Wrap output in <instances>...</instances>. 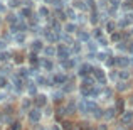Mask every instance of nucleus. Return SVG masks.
I'll use <instances>...</instances> for the list:
<instances>
[{
  "instance_id": "51",
  "label": "nucleus",
  "mask_w": 133,
  "mask_h": 130,
  "mask_svg": "<svg viewBox=\"0 0 133 130\" xmlns=\"http://www.w3.org/2000/svg\"><path fill=\"white\" fill-rule=\"evenodd\" d=\"M39 130H47V128H44V127H41V128H39Z\"/></svg>"
},
{
  "instance_id": "1",
  "label": "nucleus",
  "mask_w": 133,
  "mask_h": 130,
  "mask_svg": "<svg viewBox=\"0 0 133 130\" xmlns=\"http://www.w3.org/2000/svg\"><path fill=\"white\" fill-rule=\"evenodd\" d=\"M27 117L32 123H39L41 118H42V112H41V108H32V110L27 112Z\"/></svg>"
},
{
  "instance_id": "2",
  "label": "nucleus",
  "mask_w": 133,
  "mask_h": 130,
  "mask_svg": "<svg viewBox=\"0 0 133 130\" xmlns=\"http://www.w3.org/2000/svg\"><path fill=\"white\" fill-rule=\"evenodd\" d=\"M91 75H93L94 78H96V81L101 83V85H104V83H106V79H108V76L104 75V71L101 68H93V69H91Z\"/></svg>"
},
{
  "instance_id": "11",
  "label": "nucleus",
  "mask_w": 133,
  "mask_h": 130,
  "mask_svg": "<svg viewBox=\"0 0 133 130\" xmlns=\"http://www.w3.org/2000/svg\"><path fill=\"white\" fill-rule=\"evenodd\" d=\"M61 66H62V69L64 71H69V69H72L76 66V61L72 58H68V59H62L61 61Z\"/></svg>"
},
{
  "instance_id": "15",
  "label": "nucleus",
  "mask_w": 133,
  "mask_h": 130,
  "mask_svg": "<svg viewBox=\"0 0 133 130\" xmlns=\"http://www.w3.org/2000/svg\"><path fill=\"white\" fill-rule=\"evenodd\" d=\"M61 41H62V42H64L66 46H68V47H69V46H72V44H74L76 42V41L74 39H72V36H71V34H61Z\"/></svg>"
},
{
  "instance_id": "5",
  "label": "nucleus",
  "mask_w": 133,
  "mask_h": 130,
  "mask_svg": "<svg viewBox=\"0 0 133 130\" xmlns=\"http://www.w3.org/2000/svg\"><path fill=\"white\" fill-rule=\"evenodd\" d=\"M69 52H71V49H69L66 44H59L57 46V58L61 59V61H62V59H68Z\"/></svg>"
},
{
  "instance_id": "33",
  "label": "nucleus",
  "mask_w": 133,
  "mask_h": 130,
  "mask_svg": "<svg viewBox=\"0 0 133 130\" xmlns=\"http://www.w3.org/2000/svg\"><path fill=\"white\" fill-rule=\"evenodd\" d=\"M93 36L96 37V39H99V37H103V30H101L99 27H96V29L93 30Z\"/></svg>"
},
{
  "instance_id": "35",
  "label": "nucleus",
  "mask_w": 133,
  "mask_h": 130,
  "mask_svg": "<svg viewBox=\"0 0 133 130\" xmlns=\"http://www.w3.org/2000/svg\"><path fill=\"white\" fill-rule=\"evenodd\" d=\"M118 26H120V27H128L130 24H128V20L125 19V17H121V19L118 20Z\"/></svg>"
},
{
  "instance_id": "43",
  "label": "nucleus",
  "mask_w": 133,
  "mask_h": 130,
  "mask_svg": "<svg viewBox=\"0 0 133 130\" xmlns=\"http://www.w3.org/2000/svg\"><path fill=\"white\" fill-rule=\"evenodd\" d=\"M5 47H7V42L0 39V51H5Z\"/></svg>"
},
{
  "instance_id": "40",
  "label": "nucleus",
  "mask_w": 133,
  "mask_h": 130,
  "mask_svg": "<svg viewBox=\"0 0 133 130\" xmlns=\"http://www.w3.org/2000/svg\"><path fill=\"white\" fill-rule=\"evenodd\" d=\"M89 22H91V24H96V22H98V14H96V12H93V14H91Z\"/></svg>"
},
{
  "instance_id": "37",
  "label": "nucleus",
  "mask_w": 133,
  "mask_h": 130,
  "mask_svg": "<svg viewBox=\"0 0 133 130\" xmlns=\"http://www.w3.org/2000/svg\"><path fill=\"white\" fill-rule=\"evenodd\" d=\"M104 64L110 66V68H111V66H115V56H110V58H108L106 61H104Z\"/></svg>"
},
{
  "instance_id": "14",
  "label": "nucleus",
  "mask_w": 133,
  "mask_h": 130,
  "mask_svg": "<svg viewBox=\"0 0 133 130\" xmlns=\"http://www.w3.org/2000/svg\"><path fill=\"white\" fill-rule=\"evenodd\" d=\"M25 90H27V93L32 95V96L37 95V85L34 81H25Z\"/></svg>"
},
{
  "instance_id": "3",
  "label": "nucleus",
  "mask_w": 133,
  "mask_h": 130,
  "mask_svg": "<svg viewBox=\"0 0 133 130\" xmlns=\"http://www.w3.org/2000/svg\"><path fill=\"white\" fill-rule=\"evenodd\" d=\"M115 64L118 68H128L131 64V59L127 58V56H115Z\"/></svg>"
},
{
  "instance_id": "18",
  "label": "nucleus",
  "mask_w": 133,
  "mask_h": 130,
  "mask_svg": "<svg viewBox=\"0 0 133 130\" xmlns=\"http://www.w3.org/2000/svg\"><path fill=\"white\" fill-rule=\"evenodd\" d=\"M130 78H131V75L127 71V69H121V71H118V79H120V81H128Z\"/></svg>"
},
{
  "instance_id": "36",
  "label": "nucleus",
  "mask_w": 133,
  "mask_h": 130,
  "mask_svg": "<svg viewBox=\"0 0 133 130\" xmlns=\"http://www.w3.org/2000/svg\"><path fill=\"white\" fill-rule=\"evenodd\" d=\"M7 85H9V81H7V78L5 76H0V88H7Z\"/></svg>"
},
{
  "instance_id": "27",
  "label": "nucleus",
  "mask_w": 133,
  "mask_h": 130,
  "mask_svg": "<svg viewBox=\"0 0 133 130\" xmlns=\"http://www.w3.org/2000/svg\"><path fill=\"white\" fill-rule=\"evenodd\" d=\"M111 41H113V42H121V30L111 34Z\"/></svg>"
},
{
  "instance_id": "53",
  "label": "nucleus",
  "mask_w": 133,
  "mask_h": 130,
  "mask_svg": "<svg viewBox=\"0 0 133 130\" xmlns=\"http://www.w3.org/2000/svg\"><path fill=\"white\" fill-rule=\"evenodd\" d=\"M131 36H133V30H131Z\"/></svg>"
},
{
  "instance_id": "42",
  "label": "nucleus",
  "mask_w": 133,
  "mask_h": 130,
  "mask_svg": "<svg viewBox=\"0 0 133 130\" xmlns=\"http://www.w3.org/2000/svg\"><path fill=\"white\" fill-rule=\"evenodd\" d=\"M125 19L128 20V24H133V14H127V15H125Z\"/></svg>"
},
{
  "instance_id": "34",
  "label": "nucleus",
  "mask_w": 133,
  "mask_h": 130,
  "mask_svg": "<svg viewBox=\"0 0 133 130\" xmlns=\"http://www.w3.org/2000/svg\"><path fill=\"white\" fill-rule=\"evenodd\" d=\"M10 130H22V125H20L19 122H12V123H10Z\"/></svg>"
},
{
  "instance_id": "45",
  "label": "nucleus",
  "mask_w": 133,
  "mask_h": 130,
  "mask_svg": "<svg viewBox=\"0 0 133 130\" xmlns=\"http://www.w3.org/2000/svg\"><path fill=\"white\" fill-rule=\"evenodd\" d=\"M10 7H19V0H10Z\"/></svg>"
},
{
  "instance_id": "28",
  "label": "nucleus",
  "mask_w": 133,
  "mask_h": 130,
  "mask_svg": "<svg viewBox=\"0 0 133 130\" xmlns=\"http://www.w3.org/2000/svg\"><path fill=\"white\" fill-rule=\"evenodd\" d=\"M71 52H74V54H79L81 52V42H74L71 46Z\"/></svg>"
},
{
  "instance_id": "20",
  "label": "nucleus",
  "mask_w": 133,
  "mask_h": 130,
  "mask_svg": "<svg viewBox=\"0 0 133 130\" xmlns=\"http://www.w3.org/2000/svg\"><path fill=\"white\" fill-rule=\"evenodd\" d=\"M78 39H79V42H88L89 34L86 32V30H78Z\"/></svg>"
},
{
  "instance_id": "47",
  "label": "nucleus",
  "mask_w": 133,
  "mask_h": 130,
  "mask_svg": "<svg viewBox=\"0 0 133 130\" xmlns=\"http://www.w3.org/2000/svg\"><path fill=\"white\" fill-rule=\"evenodd\" d=\"M106 128H108V127H106V123H101L99 127H98V130H106Z\"/></svg>"
},
{
  "instance_id": "49",
  "label": "nucleus",
  "mask_w": 133,
  "mask_h": 130,
  "mask_svg": "<svg viewBox=\"0 0 133 130\" xmlns=\"http://www.w3.org/2000/svg\"><path fill=\"white\" fill-rule=\"evenodd\" d=\"M128 103H130V105H133V96H130V100H128Z\"/></svg>"
},
{
  "instance_id": "44",
  "label": "nucleus",
  "mask_w": 133,
  "mask_h": 130,
  "mask_svg": "<svg viewBox=\"0 0 133 130\" xmlns=\"http://www.w3.org/2000/svg\"><path fill=\"white\" fill-rule=\"evenodd\" d=\"M5 100H7V93H5V91H2V93H0V101L3 103Z\"/></svg>"
},
{
  "instance_id": "10",
  "label": "nucleus",
  "mask_w": 133,
  "mask_h": 130,
  "mask_svg": "<svg viewBox=\"0 0 133 130\" xmlns=\"http://www.w3.org/2000/svg\"><path fill=\"white\" fill-rule=\"evenodd\" d=\"M44 47H45V46L42 44V41H39V39L32 41V44H30V51H32V52H36V54L42 52V51H44Z\"/></svg>"
},
{
  "instance_id": "31",
  "label": "nucleus",
  "mask_w": 133,
  "mask_h": 130,
  "mask_svg": "<svg viewBox=\"0 0 133 130\" xmlns=\"http://www.w3.org/2000/svg\"><path fill=\"white\" fill-rule=\"evenodd\" d=\"M34 103V100H29V98H24L22 100V110H25V108H29L30 105Z\"/></svg>"
},
{
  "instance_id": "13",
  "label": "nucleus",
  "mask_w": 133,
  "mask_h": 130,
  "mask_svg": "<svg viewBox=\"0 0 133 130\" xmlns=\"http://www.w3.org/2000/svg\"><path fill=\"white\" fill-rule=\"evenodd\" d=\"M78 112H79V113H83V115L89 112V105H88V100H86V98H83V100L78 103Z\"/></svg>"
},
{
  "instance_id": "41",
  "label": "nucleus",
  "mask_w": 133,
  "mask_h": 130,
  "mask_svg": "<svg viewBox=\"0 0 133 130\" xmlns=\"http://www.w3.org/2000/svg\"><path fill=\"white\" fill-rule=\"evenodd\" d=\"M108 78H111V79H116V78H118V73H116V71H111V73H108Z\"/></svg>"
},
{
  "instance_id": "46",
  "label": "nucleus",
  "mask_w": 133,
  "mask_h": 130,
  "mask_svg": "<svg viewBox=\"0 0 133 130\" xmlns=\"http://www.w3.org/2000/svg\"><path fill=\"white\" fill-rule=\"evenodd\" d=\"M51 130H62V127H59L57 123H54V125H52V127H51Z\"/></svg>"
},
{
  "instance_id": "48",
  "label": "nucleus",
  "mask_w": 133,
  "mask_h": 130,
  "mask_svg": "<svg viewBox=\"0 0 133 130\" xmlns=\"http://www.w3.org/2000/svg\"><path fill=\"white\" fill-rule=\"evenodd\" d=\"M128 51L133 52V41H131V42H128Z\"/></svg>"
},
{
  "instance_id": "19",
  "label": "nucleus",
  "mask_w": 133,
  "mask_h": 130,
  "mask_svg": "<svg viewBox=\"0 0 133 130\" xmlns=\"http://www.w3.org/2000/svg\"><path fill=\"white\" fill-rule=\"evenodd\" d=\"M115 108H116L118 113H123V108H125V100H121V98H116V101H115Z\"/></svg>"
},
{
  "instance_id": "4",
  "label": "nucleus",
  "mask_w": 133,
  "mask_h": 130,
  "mask_svg": "<svg viewBox=\"0 0 133 130\" xmlns=\"http://www.w3.org/2000/svg\"><path fill=\"white\" fill-rule=\"evenodd\" d=\"M34 105H36L37 108H44L45 105H47V95L37 93L36 96H34Z\"/></svg>"
},
{
  "instance_id": "23",
  "label": "nucleus",
  "mask_w": 133,
  "mask_h": 130,
  "mask_svg": "<svg viewBox=\"0 0 133 130\" xmlns=\"http://www.w3.org/2000/svg\"><path fill=\"white\" fill-rule=\"evenodd\" d=\"M111 96H113V90H111V88H104L103 93H101V98L108 100V98H111Z\"/></svg>"
},
{
  "instance_id": "38",
  "label": "nucleus",
  "mask_w": 133,
  "mask_h": 130,
  "mask_svg": "<svg viewBox=\"0 0 133 130\" xmlns=\"http://www.w3.org/2000/svg\"><path fill=\"white\" fill-rule=\"evenodd\" d=\"M14 61H15L17 64H22V63H24V56H22V54H15V58H14Z\"/></svg>"
},
{
  "instance_id": "26",
  "label": "nucleus",
  "mask_w": 133,
  "mask_h": 130,
  "mask_svg": "<svg viewBox=\"0 0 133 130\" xmlns=\"http://www.w3.org/2000/svg\"><path fill=\"white\" fill-rule=\"evenodd\" d=\"M62 130H74V123L69 120H64L62 122Z\"/></svg>"
},
{
  "instance_id": "50",
  "label": "nucleus",
  "mask_w": 133,
  "mask_h": 130,
  "mask_svg": "<svg viewBox=\"0 0 133 130\" xmlns=\"http://www.w3.org/2000/svg\"><path fill=\"white\" fill-rule=\"evenodd\" d=\"M86 130H98V128H94V127H91V125H89V127L86 128Z\"/></svg>"
},
{
  "instance_id": "39",
  "label": "nucleus",
  "mask_w": 133,
  "mask_h": 130,
  "mask_svg": "<svg viewBox=\"0 0 133 130\" xmlns=\"http://www.w3.org/2000/svg\"><path fill=\"white\" fill-rule=\"evenodd\" d=\"M98 42H99L101 46H108V44H110V39H106V37H99V39H98Z\"/></svg>"
},
{
  "instance_id": "29",
  "label": "nucleus",
  "mask_w": 133,
  "mask_h": 130,
  "mask_svg": "<svg viewBox=\"0 0 133 130\" xmlns=\"http://www.w3.org/2000/svg\"><path fill=\"white\" fill-rule=\"evenodd\" d=\"M62 96H64V93H62V91H56L54 98H52V100H54V103H61V101H62Z\"/></svg>"
},
{
  "instance_id": "6",
  "label": "nucleus",
  "mask_w": 133,
  "mask_h": 130,
  "mask_svg": "<svg viewBox=\"0 0 133 130\" xmlns=\"http://www.w3.org/2000/svg\"><path fill=\"white\" fill-rule=\"evenodd\" d=\"M66 81H68V76H66V75H62V73H56V75L52 76V79H51V83H52L54 86L64 85Z\"/></svg>"
},
{
  "instance_id": "12",
  "label": "nucleus",
  "mask_w": 133,
  "mask_h": 130,
  "mask_svg": "<svg viewBox=\"0 0 133 130\" xmlns=\"http://www.w3.org/2000/svg\"><path fill=\"white\" fill-rule=\"evenodd\" d=\"M116 115H118L116 108H115V107H110V108H104V115H103V118H106V120H113Z\"/></svg>"
},
{
  "instance_id": "22",
  "label": "nucleus",
  "mask_w": 133,
  "mask_h": 130,
  "mask_svg": "<svg viewBox=\"0 0 133 130\" xmlns=\"http://www.w3.org/2000/svg\"><path fill=\"white\" fill-rule=\"evenodd\" d=\"M64 32L66 34H74L76 32V24H72V22L66 24V26H64Z\"/></svg>"
},
{
  "instance_id": "9",
  "label": "nucleus",
  "mask_w": 133,
  "mask_h": 130,
  "mask_svg": "<svg viewBox=\"0 0 133 130\" xmlns=\"http://www.w3.org/2000/svg\"><path fill=\"white\" fill-rule=\"evenodd\" d=\"M42 52H44L45 58L51 59V58H54V56H57V47H54V44H49V46H45V47H44Z\"/></svg>"
},
{
  "instance_id": "24",
  "label": "nucleus",
  "mask_w": 133,
  "mask_h": 130,
  "mask_svg": "<svg viewBox=\"0 0 133 130\" xmlns=\"http://www.w3.org/2000/svg\"><path fill=\"white\" fill-rule=\"evenodd\" d=\"M10 58H12V54H10V52H7V51H2V52H0V63H7Z\"/></svg>"
},
{
  "instance_id": "21",
  "label": "nucleus",
  "mask_w": 133,
  "mask_h": 130,
  "mask_svg": "<svg viewBox=\"0 0 133 130\" xmlns=\"http://www.w3.org/2000/svg\"><path fill=\"white\" fill-rule=\"evenodd\" d=\"M14 42H19V44H24L25 42V32H19L14 36Z\"/></svg>"
},
{
  "instance_id": "32",
  "label": "nucleus",
  "mask_w": 133,
  "mask_h": 130,
  "mask_svg": "<svg viewBox=\"0 0 133 130\" xmlns=\"http://www.w3.org/2000/svg\"><path fill=\"white\" fill-rule=\"evenodd\" d=\"M49 14H51V12H49L47 7H41V9H39V15L41 17H49Z\"/></svg>"
},
{
  "instance_id": "30",
  "label": "nucleus",
  "mask_w": 133,
  "mask_h": 130,
  "mask_svg": "<svg viewBox=\"0 0 133 130\" xmlns=\"http://www.w3.org/2000/svg\"><path fill=\"white\" fill-rule=\"evenodd\" d=\"M66 17L68 19H76V12H74V9H66Z\"/></svg>"
},
{
  "instance_id": "16",
  "label": "nucleus",
  "mask_w": 133,
  "mask_h": 130,
  "mask_svg": "<svg viewBox=\"0 0 133 130\" xmlns=\"http://www.w3.org/2000/svg\"><path fill=\"white\" fill-rule=\"evenodd\" d=\"M116 27H118V24L115 22V20H108L106 26H104V29H106L108 34H113V32H116Z\"/></svg>"
},
{
  "instance_id": "17",
  "label": "nucleus",
  "mask_w": 133,
  "mask_h": 130,
  "mask_svg": "<svg viewBox=\"0 0 133 130\" xmlns=\"http://www.w3.org/2000/svg\"><path fill=\"white\" fill-rule=\"evenodd\" d=\"M39 68H44V69H47V71H51V69H52L51 59H49V58H42V59H41V63H39Z\"/></svg>"
},
{
  "instance_id": "7",
  "label": "nucleus",
  "mask_w": 133,
  "mask_h": 130,
  "mask_svg": "<svg viewBox=\"0 0 133 130\" xmlns=\"http://www.w3.org/2000/svg\"><path fill=\"white\" fill-rule=\"evenodd\" d=\"M91 69H93V68H91L89 64H86V63H84V64H81V66L78 68V76H79L81 79L86 78L88 75H91Z\"/></svg>"
},
{
  "instance_id": "25",
  "label": "nucleus",
  "mask_w": 133,
  "mask_h": 130,
  "mask_svg": "<svg viewBox=\"0 0 133 130\" xmlns=\"http://www.w3.org/2000/svg\"><path fill=\"white\" fill-rule=\"evenodd\" d=\"M128 88H130V85H128L127 81H118V85H116L118 91H125V90H128Z\"/></svg>"
},
{
  "instance_id": "8",
  "label": "nucleus",
  "mask_w": 133,
  "mask_h": 130,
  "mask_svg": "<svg viewBox=\"0 0 133 130\" xmlns=\"http://www.w3.org/2000/svg\"><path fill=\"white\" fill-rule=\"evenodd\" d=\"M121 123L123 125H131L133 123V112L131 110H127L121 113Z\"/></svg>"
},
{
  "instance_id": "52",
  "label": "nucleus",
  "mask_w": 133,
  "mask_h": 130,
  "mask_svg": "<svg viewBox=\"0 0 133 130\" xmlns=\"http://www.w3.org/2000/svg\"><path fill=\"white\" fill-rule=\"evenodd\" d=\"M116 130H127V128H121V127H120V128H116Z\"/></svg>"
}]
</instances>
